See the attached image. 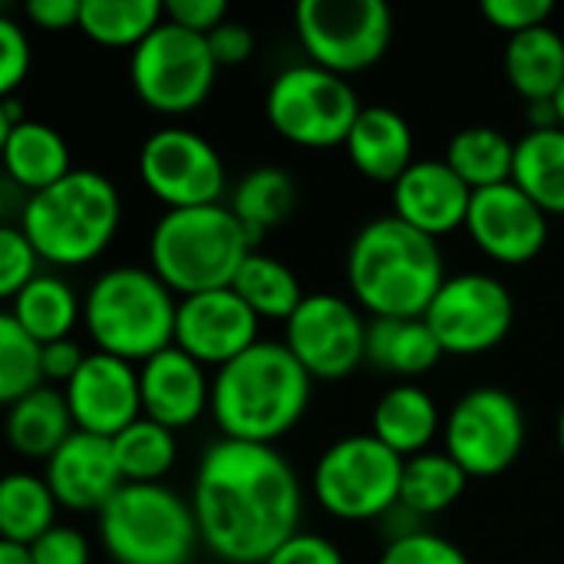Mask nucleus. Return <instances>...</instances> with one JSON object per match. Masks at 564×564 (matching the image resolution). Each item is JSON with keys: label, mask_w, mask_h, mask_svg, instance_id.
I'll return each mask as SVG.
<instances>
[{"label": "nucleus", "mask_w": 564, "mask_h": 564, "mask_svg": "<svg viewBox=\"0 0 564 564\" xmlns=\"http://www.w3.org/2000/svg\"><path fill=\"white\" fill-rule=\"evenodd\" d=\"M192 512L202 545L225 564H264L301 532L297 473L274 446L218 440L205 449Z\"/></svg>", "instance_id": "1"}, {"label": "nucleus", "mask_w": 564, "mask_h": 564, "mask_svg": "<svg viewBox=\"0 0 564 564\" xmlns=\"http://www.w3.org/2000/svg\"><path fill=\"white\" fill-rule=\"evenodd\" d=\"M314 380L278 340H258L212 377L208 413L221 440L274 446L311 406Z\"/></svg>", "instance_id": "2"}, {"label": "nucleus", "mask_w": 564, "mask_h": 564, "mask_svg": "<svg viewBox=\"0 0 564 564\" xmlns=\"http://www.w3.org/2000/svg\"><path fill=\"white\" fill-rule=\"evenodd\" d=\"M446 281L436 238L393 215L367 221L347 251V284L370 317H423Z\"/></svg>", "instance_id": "3"}, {"label": "nucleus", "mask_w": 564, "mask_h": 564, "mask_svg": "<svg viewBox=\"0 0 564 564\" xmlns=\"http://www.w3.org/2000/svg\"><path fill=\"white\" fill-rule=\"evenodd\" d=\"M122 221L119 188L93 169H73L56 185L26 198L20 231L36 258L53 268H79L96 261L116 238Z\"/></svg>", "instance_id": "4"}, {"label": "nucleus", "mask_w": 564, "mask_h": 564, "mask_svg": "<svg viewBox=\"0 0 564 564\" xmlns=\"http://www.w3.org/2000/svg\"><path fill=\"white\" fill-rule=\"evenodd\" d=\"M251 251L254 245L228 205L172 208L152 225L149 271L175 297H188L231 288Z\"/></svg>", "instance_id": "5"}, {"label": "nucleus", "mask_w": 564, "mask_h": 564, "mask_svg": "<svg viewBox=\"0 0 564 564\" xmlns=\"http://www.w3.org/2000/svg\"><path fill=\"white\" fill-rule=\"evenodd\" d=\"M178 297L149 271L119 264L102 271L83 297V327L99 354L145 364L175 340Z\"/></svg>", "instance_id": "6"}, {"label": "nucleus", "mask_w": 564, "mask_h": 564, "mask_svg": "<svg viewBox=\"0 0 564 564\" xmlns=\"http://www.w3.org/2000/svg\"><path fill=\"white\" fill-rule=\"evenodd\" d=\"M99 539L116 564H192L202 545L192 502L162 482H122L99 512Z\"/></svg>", "instance_id": "7"}, {"label": "nucleus", "mask_w": 564, "mask_h": 564, "mask_svg": "<svg viewBox=\"0 0 564 564\" xmlns=\"http://www.w3.org/2000/svg\"><path fill=\"white\" fill-rule=\"evenodd\" d=\"M403 459L373 433L344 436L324 449L311 489L317 506L340 522H373L400 506Z\"/></svg>", "instance_id": "8"}, {"label": "nucleus", "mask_w": 564, "mask_h": 564, "mask_svg": "<svg viewBox=\"0 0 564 564\" xmlns=\"http://www.w3.org/2000/svg\"><path fill=\"white\" fill-rule=\"evenodd\" d=\"M360 109L364 106L350 79L327 73L314 63L281 69L268 86L264 99L271 129L301 149L344 145Z\"/></svg>", "instance_id": "9"}, {"label": "nucleus", "mask_w": 564, "mask_h": 564, "mask_svg": "<svg viewBox=\"0 0 564 564\" xmlns=\"http://www.w3.org/2000/svg\"><path fill=\"white\" fill-rule=\"evenodd\" d=\"M215 73L208 40L169 20L129 53V83L139 102L162 116L195 112L212 96Z\"/></svg>", "instance_id": "10"}, {"label": "nucleus", "mask_w": 564, "mask_h": 564, "mask_svg": "<svg viewBox=\"0 0 564 564\" xmlns=\"http://www.w3.org/2000/svg\"><path fill=\"white\" fill-rule=\"evenodd\" d=\"M294 30L307 63L350 76L383 59L393 36V13L383 0H301Z\"/></svg>", "instance_id": "11"}, {"label": "nucleus", "mask_w": 564, "mask_h": 564, "mask_svg": "<svg viewBox=\"0 0 564 564\" xmlns=\"http://www.w3.org/2000/svg\"><path fill=\"white\" fill-rule=\"evenodd\" d=\"M525 449V413L502 387L466 390L443 420V453L469 479H496Z\"/></svg>", "instance_id": "12"}, {"label": "nucleus", "mask_w": 564, "mask_h": 564, "mask_svg": "<svg viewBox=\"0 0 564 564\" xmlns=\"http://www.w3.org/2000/svg\"><path fill=\"white\" fill-rule=\"evenodd\" d=\"M423 321L443 347V357H479L509 337L516 324V301L499 278L469 271L443 281Z\"/></svg>", "instance_id": "13"}, {"label": "nucleus", "mask_w": 564, "mask_h": 564, "mask_svg": "<svg viewBox=\"0 0 564 564\" xmlns=\"http://www.w3.org/2000/svg\"><path fill=\"white\" fill-rule=\"evenodd\" d=\"M139 178L165 212L221 205L225 195V162L218 149L185 126H165L142 142Z\"/></svg>", "instance_id": "14"}, {"label": "nucleus", "mask_w": 564, "mask_h": 564, "mask_svg": "<svg viewBox=\"0 0 564 564\" xmlns=\"http://www.w3.org/2000/svg\"><path fill=\"white\" fill-rule=\"evenodd\" d=\"M291 357L311 380H347L364 364L367 321L340 294H304L297 311L284 321Z\"/></svg>", "instance_id": "15"}, {"label": "nucleus", "mask_w": 564, "mask_h": 564, "mask_svg": "<svg viewBox=\"0 0 564 564\" xmlns=\"http://www.w3.org/2000/svg\"><path fill=\"white\" fill-rule=\"evenodd\" d=\"M261 321L254 311L231 291H205L178 297L175 311V347L198 360L202 367H225L235 357H241L248 347H254L261 337Z\"/></svg>", "instance_id": "16"}, {"label": "nucleus", "mask_w": 564, "mask_h": 564, "mask_svg": "<svg viewBox=\"0 0 564 564\" xmlns=\"http://www.w3.org/2000/svg\"><path fill=\"white\" fill-rule=\"evenodd\" d=\"M463 228L473 245L499 264H529L549 241V215L512 182L473 192Z\"/></svg>", "instance_id": "17"}, {"label": "nucleus", "mask_w": 564, "mask_h": 564, "mask_svg": "<svg viewBox=\"0 0 564 564\" xmlns=\"http://www.w3.org/2000/svg\"><path fill=\"white\" fill-rule=\"evenodd\" d=\"M73 426L102 440L119 436L142 416L139 370L109 354H86L76 377L63 387Z\"/></svg>", "instance_id": "18"}, {"label": "nucleus", "mask_w": 564, "mask_h": 564, "mask_svg": "<svg viewBox=\"0 0 564 564\" xmlns=\"http://www.w3.org/2000/svg\"><path fill=\"white\" fill-rule=\"evenodd\" d=\"M390 202L393 218L426 238H443L466 225L473 188L443 159H416L390 185Z\"/></svg>", "instance_id": "19"}, {"label": "nucleus", "mask_w": 564, "mask_h": 564, "mask_svg": "<svg viewBox=\"0 0 564 564\" xmlns=\"http://www.w3.org/2000/svg\"><path fill=\"white\" fill-rule=\"evenodd\" d=\"M59 509L102 512V506L122 489V476L112 456V443L93 433H73L50 459L43 473Z\"/></svg>", "instance_id": "20"}, {"label": "nucleus", "mask_w": 564, "mask_h": 564, "mask_svg": "<svg viewBox=\"0 0 564 564\" xmlns=\"http://www.w3.org/2000/svg\"><path fill=\"white\" fill-rule=\"evenodd\" d=\"M139 397L145 420L178 433L205 416L212 380L198 360L172 344L139 367Z\"/></svg>", "instance_id": "21"}, {"label": "nucleus", "mask_w": 564, "mask_h": 564, "mask_svg": "<svg viewBox=\"0 0 564 564\" xmlns=\"http://www.w3.org/2000/svg\"><path fill=\"white\" fill-rule=\"evenodd\" d=\"M354 169L380 185H393L413 159V126L393 106H364L347 142Z\"/></svg>", "instance_id": "22"}, {"label": "nucleus", "mask_w": 564, "mask_h": 564, "mask_svg": "<svg viewBox=\"0 0 564 564\" xmlns=\"http://www.w3.org/2000/svg\"><path fill=\"white\" fill-rule=\"evenodd\" d=\"M370 433L400 459H413L430 453L433 440L443 433V416L436 400L420 383H397L373 406Z\"/></svg>", "instance_id": "23"}, {"label": "nucleus", "mask_w": 564, "mask_h": 564, "mask_svg": "<svg viewBox=\"0 0 564 564\" xmlns=\"http://www.w3.org/2000/svg\"><path fill=\"white\" fill-rule=\"evenodd\" d=\"M443 360V347L436 344L430 324L423 317H373L367 324L364 364L373 370L397 377L400 383H413L430 373Z\"/></svg>", "instance_id": "24"}, {"label": "nucleus", "mask_w": 564, "mask_h": 564, "mask_svg": "<svg viewBox=\"0 0 564 564\" xmlns=\"http://www.w3.org/2000/svg\"><path fill=\"white\" fill-rule=\"evenodd\" d=\"M76 433L63 390L40 383L23 400L7 406L3 436L10 449L23 459H50Z\"/></svg>", "instance_id": "25"}, {"label": "nucleus", "mask_w": 564, "mask_h": 564, "mask_svg": "<svg viewBox=\"0 0 564 564\" xmlns=\"http://www.w3.org/2000/svg\"><path fill=\"white\" fill-rule=\"evenodd\" d=\"M0 165L7 172V178L30 195L56 185L63 175L73 172L66 139L40 119L13 122L3 155H0Z\"/></svg>", "instance_id": "26"}, {"label": "nucleus", "mask_w": 564, "mask_h": 564, "mask_svg": "<svg viewBox=\"0 0 564 564\" xmlns=\"http://www.w3.org/2000/svg\"><path fill=\"white\" fill-rule=\"evenodd\" d=\"M506 79L525 102L552 99L564 83V36L552 26H535L509 36Z\"/></svg>", "instance_id": "27"}, {"label": "nucleus", "mask_w": 564, "mask_h": 564, "mask_svg": "<svg viewBox=\"0 0 564 564\" xmlns=\"http://www.w3.org/2000/svg\"><path fill=\"white\" fill-rule=\"evenodd\" d=\"M10 304L13 321L40 347L73 337L76 324L83 321V301L59 274H36Z\"/></svg>", "instance_id": "28"}, {"label": "nucleus", "mask_w": 564, "mask_h": 564, "mask_svg": "<svg viewBox=\"0 0 564 564\" xmlns=\"http://www.w3.org/2000/svg\"><path fill=\"white\" fill-rule=\"evenodd\" d=\"M512 185L545 215H564V129H529L516 142Z\"/></svg>", "instance_id": "29"}, {"label": "nucleus", "mask_w": 564, "mask_h": 564, "mask_svg": "<svg viewBox=\"0 0 564 564\" xmlns=\"http://www.w3.org/2000/svg\"><path fill=\"white\" fill-rule=\"evenodd\" d=\"M512 159H516V142L499 132L496 126H466L459 129L449 145L443 162L473 188H496L512 182Z\"/></svg>", "instance_id": "30"}, {"label": "nucleus", "mask_w": 564, "mask_h": 564, "mask_svg": "<svg viewBox=\"0 0 564 564\" xmlns=\"http://www.w3.org/2000/svg\"><path fill=\"white\" fill-rule=\"evenodd\" d=\"M294 205H297L294 178L284 169L261 165L235 185L228 208L241 221V228L248 231L251 245H258L271 228H278L291 218Z\"/></svg>", "instance_id": "31"}, {"label": "nucleus", "mask_w": 564, "mask_h": 564, "mask_svg": "<svg viewBox=\"0 0 564 564\" xmlns=\"http://www.w3.org/2000/svg\"><path fill=\"white\" fill-rule=\"evenodd\" d=\"M469 476L446 453H420L403 459L400 479V509L413 519H433L453 509L466 492Z\"/></svg>", "instance_id": "32"}, {"label": "nucleus", "mask_w": 564, "mask_h": 564, "mask_svg": "<svg viewBox=\"0 0 564 564\" xmlns=\"http://www.w3.org/2000/svg\"><path fill=\"white\" fill-rule=\"evenodd\" d=\"M231 291L254 311L258 321H288L304 301L297 274L274 254L251 251L238 268Z\"/></svg>", "instance_id": "33"}, {"label": "nucleus", "mask_w": 564, "mask_h": 564, "mask_svg": "<svg viewBox=\"0 0 564 564\" xmlns=\"http://www.w3.org/2000/svg\"><path fill=\"white\" fill-rule=\"evenodd\" d=\"M56 499L43 476L7 473L0 476V539L13 545H33L56 525Z\"/></svg>", "instance_id": "34"}, {"label": "nucleus", "mask_w": 564, "mask_h": 564, "mask_svg": "<svg viewBox=\"0 0 564 564\" xmlns=\"http://www.w3.org/2000/svg\"><path fill=\"white\" fill-rule=\"evenodd\" d=\"M162 20L165 10L159 0H83L76 30L99 46L135 50Z\"/></svg>", "instance_id": "35"}, {"label": "nucleus", "mask_w": 564, "mask_h": 564, "mask_svg": "<svg viewBox=\"0 0 564 564\" xmlns=\"http://www.w3.org/2000/svg\"><path fill=\"white\" fill-rule=\"evenodd\" d=\"M109 443H112V456H116L122 482H139V486L162 482L178 459L175 433L145 416H139Z\"/></svg>", "instance_id": "36"}, {"label": "nucleus", "mask_w": 564, "mask_h": 564, "mask_svg": "<svg viewBox=\"0 0 564 564\" xmlns=\"http://www.w3.org/2000/svg\"><path fill=\"white\" fill-rule=\"evenodd\" d=\"M40 383V344L10 311H0V406H13Z\"/></svg>", "instance_id": "37"}, {"label": "nucleus", "mask_w": 564, "mask_h": 564, "mask_svg": "<svg viewBox=\"0 0 564 564\" xmlns=\"http://www.w3.org/2000/svg\"><path fill=\"white\" fill-rule=\"evenodd\" d=\"M40 258L20 228L0 225V301H13L40 271Z\"/></svg>", "instance_id": "38"}, {"label": "nucleus", "mask_w": 564, "mask_h": 564, "mask_svg": "<svg viewBox=\"0 0 564 564\" xmlns=\"http://www.w3.org/2000/svg\"><path fill=\"white\" fill-rule=\"evenodd\" d=\"M380 564H469V558L449 539L420 529V532L390 539V545L380 555Z\"/></svg>", "instance_id": "39"}, {"label": "nucleus", "mask_w": 564, "mask_h": 564, "mask_svg": "<svg viewBox=\"0 0 564 564\" xmlns=\"http://www.w3.org/2000/svg\"><path fill=\"white\" fill-rule=\"evenodd\" d=\"M479 10L496 30L516 36V33H525L535 26H549L555 3L552 0H482Z\"/></svg>", "instance_id": "40"}, {"label": "nucleus", "mask_w": 564, "mask_h": 564, "mask_svg": "<svg viewBox=\"0 0 564 564\" xmlns=\"http://www.w3.org/2000/svg\"><path fill=\"white\" fill-rule=\"evenodd\" d=\"M26 73H30V40L13 17L0 13V102L10 99V93H17Z\"/></svg>", "instance_id": "41"}, {"label": "nucleus", "mask_w": 564, "mask_h": 564, "mask_svg": "<svg viewBox=\"0 0 564 564\" xmlns=\"http://www.w3.org/2000/svg\"><path fill=\"white\" fill-rule=\"evenodd\" d=\"M30 549V562L33 564H89V542L83 532L69 529V525H53L46 529Z\"/></svg>", "instance_id": "42"}, {"label": "nucleus", "mask_w": 564, "mask_h": 564, "mask_svg": "<svg viewBox=\"0 0 564 564\" xmlns=\"http://www.w3.org/2000/svg\"><path fill=\"white\" fill-rule=\"evenodd\" d=\"M165 10V20L188 30V33H198V36H208L218 23L228 20V3L225 0H169L162 3Z\"/></svg>", "instance_id": "43"}, {"label": "nucleus", "mask_w": 564, "mask_h": 564, "mask_svg": "<svg viewBox=\"0 0 564 564\" xmlns=\"http://www.w3.org/2000/svg\"><path fill=\"white\" fill-rule=\"evenodd\" d=\"M205 40H208V53H212L218 69L221 66H241L254 53V33L241 20H231V17L225 23H218Z\"/></svg>", "instance_id": "44"}, {"label": "nucleus", "mask_w": 564, "mask_h": 564, "mask_svg": "<svg viewBox=\"0 0 564 564\" xmlns=\"http://www.w3.org/2000/svg\"><path fill=\"white\" fill-rule=\"evenodd\" d=\"M264 564H344V555L330 539L314 532H297Z\"/></svg>", "instance_id": "45"}, {"label": "nucleus", "mask_w": 564, "mask_h": 564, "mask_svg": "<svg viewBox=\"0 0 564 564\" xmlns=\"http://www.w3.org/2000/svg\"><path fill=\"white\" fill-rule=\"evenodd\" d=\"M83 360H86V350L73 340V337H66V340H56V344H46V347H40V377H43V383H69L73 377H76V370L83 367Z\"/></svg>", "instance_id": "46"}, {"label": "nucleus", "mask_w": 564, "mask_h": 564, "mask_svg": "<svg viewBox=\"0 0 564 564\" xmlns=\"http://www.w3.org/2000/svg\"><path fill=\"white\" fill-rule=\"evenodd\" d=\"M79 3L83 0H30L23 13L36 30L63 33V30L79 26Z\"/></svg>", "instance_id": "47"}, {"label": "nucleus", "mask_w": 564, "mask_h": 564, "mask_svg": "<svg viewBox=\"0 0 564 564\" xmlns=\"http://www.w3.org/2000/svg\"><path fill=\"white\" fill-rule=\"evenodd\" d=\"M525 119H529V129H558V116H555L552 99L529 102L525 106Z\"/></svg>", "instance_id": "48"}, {"label": "nucleus", "mask_w": 564, "mask_h": 564, "mask_svg": "<svg viewBox=\"0 0 564 564\" xmlns=\"http://www.w3.org/2000/svg\"><path fill=\"white\" fill-rule=\"evenodd\" d=\"M0 564H33L30 562V549L0 539Z\"/></svg>", "instance_id": "49"}, {"label": "nucleus", "mask_w": 564, "mask_h": 564, "mask_svg": "<svg viewBox=\"0 0 564 564\" xmlns=\"http://www.w3.org/2000/svg\"><path fill=\"white\" fill-rule=\"evenodd\" d=\"M13 129V112L7 109V99L0 102V155H3V145H7V135Z\"/></svg>", "instance_id": "50"}, {"label": "nucleus", "mask_w": 564, "mask_h": 564, "mask_svg": "<svg viewBox=\"0 0 564 564\" xmlns=\"http://www.w3.org/2000/svg\"><path fill=\"white\" fill-rule=\"evenodd\" d=\"M552 106H555V116H558V129H564V83L555 89L552 96Z\"/></svg>", "instance_id": "51"}, {"label": "nucleus", "mask_w": 564, "mask_h": 564, "mask_svg": "<svg viewBox=\"0 0 564 564\" xmlns=\"http://www.w3.org/2000/svg\"><path fill=\"white\" fill-rule=\"evenodd\" d=\"M558 449H562V456H564V406H562V413H558Z\"/></svg>", "instance_id": "52"}, {"label": "nucleus", "mask_w": 564, "mask_h": 564, "mask_svg": "<svg viewBox=\"0 0 564 564\" xmlns=\"http://www.w3.org/2000/svg\"><path fill=\"white\" fill-rule=\"evenodd\" d=\"M3 208H7V198H3V192H0V225H3Z\"/></svg>", "instance_id": "53"}]
</instances>
